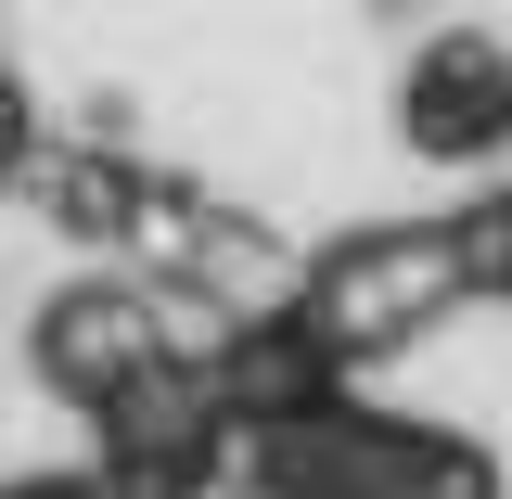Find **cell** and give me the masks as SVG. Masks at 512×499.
<instances>
[{
	"instance_id": "obj_1",
	"label": "cell",
	"mask_w": 512,
	"mask_h": 499,
	"mask_svg": "<svg viewBox=\"0 0 512 499\" xmlns=\"http://www.w3.org/2000/svg\"><path fill=\"white\" fill-rule=\"evenodd\" d=\"M500 128H512V64L487 39H436L423 77H410V141L423 154H487Z\"/></svg>"
},
{
	"instance_id": "obj_2",
	"label": "cell",
	"mask_w": 512,
	"mask_h": 499,
	"mask_svg": "<svg viewBox=\"0 0 512 499\" xmlns=\"http://www.w3.org/2000/svg\"><path fill=\"white\" fill-rule=\"evenodd\" d=\"M13 499H64V487H13Z\"/></svg>"
}]
</instances>
